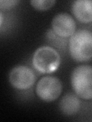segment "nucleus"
Returning a JSON list of instances; mask_svg holds the SVG:
<instances>
[{"instance_id":"f257e3e1","label":"nucleus","mask_w":92,"mask_h":122,"mask_svg":"<svg viewBox=\"0 0 92 122\" xmlns=\"http://www.w3.org/2000/svg\"><path fill=\"white\" fill-rule=\"evenodd\" d=\"M68 50L71 58L76 62L92 60V32L86 29L76 30L70 37Z\"/></svg>"},{"instance_id":"f03ea898","label":"nucleus","mask_w":92,"mask_h":122,"mask_svg":"<svg viewBox=\"0 0 92 122\" xmlns=\"http://www.w3.org/2000/svg\"><path fill=\"white\" fill-rule=\"evenodd\" d=\"M61 64V56L56 50L50 46H41L32 56V65L40 73H52Z\"/></svg>"},{"instance_id":"7ed1b4c3","label":"nucleus","mask_w":92,"mask_h":122,"mask_svg":"<svg viewBox=\"0 0 92 122\" xmlns=\"http://www.w3.org/2000/svg\"><path fill=\"white\" fill-rule=\"evenodd\" d=\"M71 84L79 98L92 99V66L80 65L75 68L71 75Z\"/></svg>"},{"instance_id":"20e7f679","label":"nucleus","mask_w":92,"mask_h":122,"mask_svg":"<svg viewBox=\"0 0 92 122\" xmlns=\"http://www.w3.org/2000/svg\"><path fill=\"white\" fill-rule=\"evenodd\" d=\"M35 92L41 100L45 102H54L62 92V83L56 76H44L37 82Z\"/></svg>"},{"instance_id":"39448f33","label":"nucleus","mask_w":92,"mask_h":122,"mask_svg":"<svg viewBox=\"0 0 92 122\" xmlns=\"http://www.w3.org/2000/svg\"><path fill=\"white\" fill-rule=\"evenodd\" d=\"M36 76L32 69L28 66H14L9 73L11 86L18 90H25L32 87L35 82Z\"/></svg>"},{"instance_id":"423d86ee","label":"nucleus","mask_w":92,"mask_h":122,"mask_svg":"<svg viewBox=\"0 0 92 122\" xmlns=\"http://www.w3.org/2000/svg\"><path fill=\"white\" fill-rule=\"evenodd\" d=\"M52 29L59 37L67 38L76 31V22L69 14L60 13L53 18Z\"/></svg>"},{"instance_id":"0eeeda50","label":"nucleus","mask_w":92,"mask_h":122,"mask_svg":"<svg viewBox=\"0 0 92 122\" xmlns=\"http://www.w3.org/2000/svg\"><path fill=\"white\" fill-rule=\"evenodd\" d=\"M71 12L81 23L92 22V0H77L71 4Z\"/></svg>"},{"instance_id":"6e6552de","label":"nucleus","mask_w":92,"mask_h":122,"mask_svg":"<svg viewBox=\"0 0 92 122\" xmlns=\"http://www.w3.org/2000/svg\"><path fill=\"white\" fill-rule=\"evenodd\" d=\"M59 110L65 116H73L79 112L80 101L75 93L69 92L61 98L59 102Z\"/></svg>"},{"instance_id":"1a4fd4ad","label":"nucleus","mask_w":92,"mask_h":122,"mask_svg":"<svg viewBox=\"0 0 92 122\" xmlns=\"http://www.w3.org/2000/svg\"><path fill=\"white\" fill-rule=\"evenodd\" d=\"M56 3L55 0H32L30 4L34 9L38 11H47L53 7Z\"/></svg>"},{"instance_id":"9d476101","label":"nucleus","mask_w":92,"mask_h":122,"mask_svg":"<svg viewBox=\"0 0 92 122\" xmlns=\"http://www.w3.org/2000/svg\"><path fill=\"white\" fill-rule=\"evenodd\" d=\"M46 38H47V41L52 46H54V47L59 48V49L64 47L65 44L61 43L63 37H61L58 35H57V34L52 30V29L48 30L47 33H46Z\"/></svg>"},{"instance_id":"9b49d317","label":"nucleus","mask_w":92,"mask_h":122,"mask_svg":"<svg viewBox=\"0 0 92 122\" xmlns=\"http://www.w3.org/2000/svg\"><path fill=\"white\" fill-rule=\"evenodd\" d=\"M20 2L18 0H1L0 1V9L1 10H9L16 6Z\"/></svg>"},{"instance_id":"f8f14e48","label":"nucleus","mask_w":92,"mask_h":122,"mask_svg":"<svg viewBox=\"0 0 92 122\" xmlns=\"http://www.w3.org/2000/svg\"><path fill=\"white\" fill-rule=\"evenodd\" d=\"M3 20H4L3 12H2V11H0V27H1V28L3 25Z\"/></svg>"}]
</instances>
